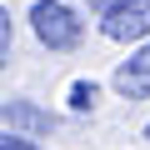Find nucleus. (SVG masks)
<instances>
[{"instance_id": "1", "label": "nucleus", "mask_w": 150, "mask_h": 150, "mask_svg": "<svg viewBox=\"0 0 150 150\" xmlns=\"http://www.w3.org/2000/svg\"><path fill=\"white\" fill-rule=\"evenodd\" d=\"M30 20H35V35H40L50 50H70L75 40H80V20H75L60 0H40Z\"/></svg>"}, {"instance_id": "2", "label": "nucleus", "mask_w": 150, "mask_h": 150, "mask_svg": "<svg viewBox=\"0 0 150 150\" xmlns=\"http://www.w3.org/2000/svg\"><path fill=\"white\" fill-rule=\"evenodd\" d=\"M100 30L110 40H140V35H150V0H120L115 10H105Z\"/></svg>"}, {"instance_id": "3", "label": "nucleus", "mask_w": 150, "mask_h": 150, "mask_svg": "<svg viewBox=\"0 0 150 150\" xmlns=\"http://www.w3.org/2000/svg\"><path fill=\"white\" fill-rule=\"evenodd\" d=\"M115 90H120V95H130V100L150 95V45H140V50L115 70Z\"/></svg>"}, {"instance_id": "4", "label": "nucleus", "mask_w": 150, "mask_h": 150, "mask_svg": "<svg viewBox=\"0 0 150 150\" xmlns=\"http://www.w3.org/2000/svg\"><path fill=\"white\" fill-rule=\"evenodd\" d=\"M10 125H25V130H50V115L30 110L25 100H10V105H5V130H10Z\"/></svg>"}, {"instance_id": "5", "label": "nucleus", "mask_w": 150, "mask_h": 150, "mask_svg": "<svg viewBox=\"0 0 150 150\" xmlns=\"http://www.w3.org/2000/svg\"><path fill=\"white\" fill-rule=\"evenodd\" d=\"M70 105H75V110H90V105H95V85H90V80H80V85L70 90Z\"/></svg>"}, {"instance_id": "6", "label": "nucleus", "mask_w": 150, "mask_h": 150, "mask_svg": "<svg viewBox=\"0 0 150 150\" xmlns=\"http://www.w3.org/2000/svg\"><path fill=\"white\" fill-rule=\"evenodd\" d=\"M0 150H35L25 135H15V130H5V140H0Z\"/></svg>"}, {"instance_id": "7", "label": "nucleus", "mask_w": 150, "mask_h": 150, "mask_svg": "<svg viewBox=\"0 0 150 150\" xmlns=\"http://www.w3.org/2000/svg\"><path fill=\"white\" fill-rule=\"evenodd\" d=\"M85 5H90V10H115L120 0H85Z\"/></svg>"}, {"instance_id": "8", "label": "nucleus", "mask_w": 150, "mask_h": 150, "mask_svg": "<svg viewBox=\"0 0 150 150\" xmlns=\"http://www.w3.org/2000/svg\"><path fill=\"white\" fill-rule=\"evenodd\" d=\"M145 140H150V125H145Z\"/></svg>"}]
</instances>
